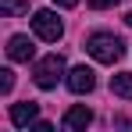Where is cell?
Returning a JSON list of instances; mask_svg holds the SVG:
<instances>
[{
	"label": "cell",
	"instance_id": "6da1fadb",
	"mask_svg": "<svg viewBox=\"0 0 132 132\" xmlns=\"http://www.w3.org/2000/svg\"><path fill=\"white\" fill-rule=\"evenodd\" d=\"M86 50L93 54V61H100V64H114L121 54H125V46L118 36H111V32H93L86 39Z\"/></svg>",
	"mask_w": 132,
	"mask_h": 132
},
{
	"label": "cell",
	"instance_id": "7a4b0ae2",
	"mask_svg": "<svg viewBox=\"0 0 132 132\" xmlns=\"http://www.w3.org/2000/svg\"><path fill=\"white\" fill-rule=\"evenodd\" d=\"M61 75H64V57H61V54H46V57H39L36 68H32V79H36L39 89H54Z\"/></svg>",
	"mask_w": 132,
	"mask_h": 132
},
{
	"label": "cell",
	"instance_id": "3957f363",
	"mask_svg": "<svg viewBox=\"0 0 132 132\" xmlns=\"http://www.w3.org/2000/svg\"><path fill=\"white\" fill-rule=\"evenodd\" d=\"M32 29H36V36L46 39V43H57V39L64 36V25H61V18H57L54 11H36V14H32Z\"/></svg>",
	"mask_w": 132,
	"mask_h": 132
},
{
	"label": "cell",
	"instance_id": "277c9868",
	"mask_svg": "<svg viewBox=\"0 0 132 132\" xmlns=\"http://www.w3.org/2000/svg\"><path fill=\"white\" fill-rule=\"evenodd\" d=\"M96 86V75H93V68H86V64H79V68H71L68 71V89L71 93H89V89Z\"/></svg>",
	"mask_w": 132,
	"mask_h": 132
},
{
	"label": "cell",
	"instance_id": "5b68a950",
	"mask_svg": "<svg viewBox=\"0 0 132 132\" xmlns=\"http://www.w3.org/2000/svg\"><path fill=\"white\" fill-rule=\"evenodd\" d=\"M61 125H64V129H71V132L89 129V125H93V111H89L86 104H75V107L64 111V121H61Z\"/></svg>",
	"mask_w": 132,
	"mask_h": 132
},
{
	"label": "cell",
	"instance_id": "8992f818",
	"mask_svg": "<svg viewBox=\"0 0 132 132\" xmlns=\"http://www.w3.org/2000/svg\"><path fill=\"white\" fill-rule=\"evenodd\" d=\"M32 54H36V46L29 36H11V43H7V57L11 61H32Z\"/></svg>",
	"mask_w": 132,
	"mask_h": 132
},
{
	"label": "cell",
	"instance_id": "52a82bcc",
	"mask_svg": "<svg viewBox=\"0 0 132 132\" xmlns=\"http://www.w3.org/2000/svg\"><path fill=\"white\" fill-rule=\"evenodd\" d=\"M36 114H39V104H32V100L14 104V107H11V125L25 129V125H32V121H36Z\"/></svg>",
	"mask_w": 132,
	"mask_h": 132
},
{
	"label": "cell",
	"instance_id": "ba28073f",
	"mask_svg": "<svg viewBox=\"0 0 132 132\" xmlns=\"http://www.w3.org/2000/svg\"><path fill=\"white\" fill-rule=\"evenodd\" d=\"M111 93L121 96V100H132V71H118V75H111Z\"/></svg>",
	"mask_w": 132,
	"mask_h": 132
},
{
	"label": "cell",
	"instance_id": "9c48e42d",
	"mask_svg": "<svg viewBox=\"0 0 132 132\" xmlns=\"http://www.w3.org/2000/svg\"><path fill=\"white\" fill-rule=\"evenodd\" d=\"M0 11H4L7 18H14V14L29 11V0H0Z\"/></svg>",
	"mask_w": 132,
	"mask_h": 132
},
{
	"label": "cell",
	"instance_id": "30bf717a",
	"mask_svg": "<svg viewBox=\"0 0 132 132\" xmlns=\"http://www.w3.org/2000/svg\"><path fill=\"white\" fill-rule=\"evenodd\" d=\"M11 86H14V71L4 68V71H0V93H11Z\"/></svg>",
	"mask_w": 132,
	"mask_h": 132
},
{
	"label": "cell",
	"instance_id": "8fae6325",
	"mask_svg": "<svg viewBox=\"0 0 132 132\" xmlns=\"http://www.w3.org/2000/svg\"><path fill=\"white\" fill-rule=\"evenodd\" d=\"M118 0H89V7H96V11H104V7H114Z\"/></svg>",
	"mask_w": 132,
	"mask_h": 132
},
{
	"label": "cell",
	"instance_id": "7c38bea8",
	"mask_svg": "<svg viewBox=\"0 0 132 132\" xmlns=\"http://www.w3.org/2000/svg\"><path fill=\"white\" fill-rule=\"evenodd\" d=\"M54 4H57V7H75L79 0H54Z\"/></svg>",
	"mask_w": 132,
	"mask_h": 132
},
{
	"label": "cell",
	"instance_id": "4fadbf2b",
	"mask_svg": "<svg viewBox=\"0 0 132 132\" xmlns=\"http://www.w3.org/2000/svg\"><path fill=\"white\" fill-rule=\"evenodd\" d=\"M125 22H129V25H132V11H129V14H125Z\"/></svg>",
	"mask_w": 132,
	"mask_h": 132
}]
</instances>
